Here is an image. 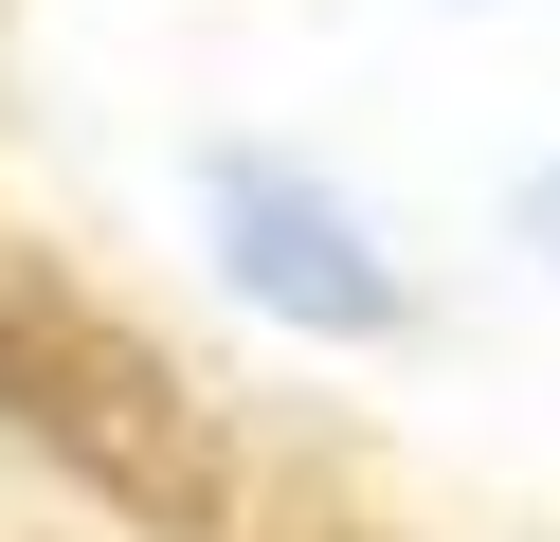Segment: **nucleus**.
Listing matches in <instances>:
<instances>
[{
	"instance_id": "nucleus-2",
	"label": "nucleus",
	"mask_w": 560,
	"mask_h": 542,
	"mask_svg": "<svg viewBox=\"0 0 560 542\" xmlns=\"http://www.w3.org/2000/svg\"><path fill=\"white\" fill-rule=\"evenodd\" d=\"M199 217H218V272L254 289L271 325H307V344H380V325H398V253H380L362 199H326L307 163L218 145V163H199Z\"/></svg>"
},
{
	"instance_id": "nucleus-1",
	"label": "nucleus",
	"mask_w": 560,
	"mask_h": 542,
	"mask_svg": "<svg viewBox=\"0 0 560 542\" xmlns=\"http://www.w3.org/2000/svg\"><path fill=\"white\" fill-rule=\"evenodd\" d=\"M0 434H37V452L73 470L91 506H127L145 542H218V506H235V452H218V416H199V380L91 272H55V253H19V235H0Z\"/></svg>"
},
{
	"instance_id": "nucleus-3",
	"label": "nucleus",
	"mask_w": 560,
	"mask_h": 542,
	"mask_svg": "<svg viewBox=\"0 0 560 542\" xmlns=\"http://www.w3.org/2000/svg\"><path fill=\"white\" fill-rule=\"evenodd\" d=\"M524 235H542V253H560V163H542V181H524Z\"/></svg>"
}]
</instances>
